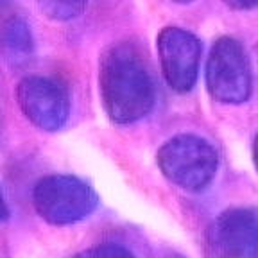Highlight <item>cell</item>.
Segmentation results:
<instances>
[{
  "instance_id": "1",
  "label": "cell",
  "mask_w": 258,
  "mask_h": 258,
  "mask_svg": "<svg viewBox=\"0 0 258 258\" xmlns=\"http://www.w3.org/2000/svg\"><path fill=\"white\" fill-rule=\"evenodd\" d=\"M99 92L104 111L115 124H133L154 106V83L142 50L131 41L106 48L99 63Z\"/></svg>"
},
{
  "instance_id": "2",
  "label": "cell",
  "mask_w": 258,
  "mask_h": 258,
  "mask_svg": "<svg viewBox=\"0 0 258 258\" xmlns=\"http://www.w3.org/2000/svg\"><path fill=\"white\" fill-rule=\"evenodd\" d=\"M38 215L54 226H69L90 217L99 205L95 190L70 174H48L32 190Z\"/></svg>"
},
{
  "instance_id": "3",
  "label": "cell",
  "mask_w": 258,
  "mask_h": 258,
  "mask_svg": "<svg viewBox=\"0 0 258 258\" xmlns=\"http://www.w3.org/2000/svg\"><path fill=\"white\" fill-rule=\"evenodd\" d=\"M156 161L170 183L188 192H199L217 172V153L205 138L177 135L161 145Z\"/></svg>"
},
{
  "instance_id": "4",
  "label": "cell",
  "mask_w": 258,
  "mask_h": 258,
  "mask_svg": "<svg viewBox=\"0 0 258 258\" xmlns=\"http://www.w3.org/2000/svg\"><path fill=\"white\" fill-rule=\"evenodd\" d=\"M251 67L240 41L219 38L210 50L206 63V86L215 101L240 104L251 95Z\"/></svg>"
},
{
  "instance_id": "5",
  "label": "cell",
  "mask_w": 258,
  "mask_h": 258,
  "mask_svg": "<svg viewBox=\"0 0 258 258\" xmlns=\"http://www.w3.org/2000/svg\"><path fill=\"white\" fill-rule=\"evenodd\" d=\"M16 101L22 113L41 131H59L70 117V95L57 79L25 76L16 85Z\"/></svg>"
},
{
  "instance_id": "6",
  "label": "cell",
  "mask_w": 258,
  "mask_h": 258,
  "mask_svg": "<svg viewBox=\"0 0 258 258\" xmlns=\"http://www.w3.org/2000/svg\"><path fill=\"white\" fill-rule=\"evenodd\" d=\"M206 258H258V212L235 208L219 215L206 235Z\"/></svg>"
},
{
  "instance_id": "7",
  "label": "cell",
  "mask_w": 258,
  "mask_h": 258,
  "mask_svg": "<svg viewBox=\"0 0 258 258\" xmlns=\"http://www.w3.org/2000/svg\"><path fill=\"white\" fill-rule=\"evenodd\" d=\"M158 56L167 85L177 93H186L198 81L201 41L181 27H165L158 34Z\"/></svg>"
},
{
  "instance_id": "8",
  "label": "cell",
  "mask_w": 258,
  "mask_h": 258,
  "mask_svg": "<svg viewBox=\"0 0 258 258\" xmlns=\"http://www.w3.org/2000/svg\"><path fill=\"white\" fill-rule=\"evenodd\" d=\"M36 41L32 27L22 15H9L0 22V54L11 67H25L34 57Z\"/></svg>"
},
{
  "instance_id": "9",
  "label": "cell",
  "mask_w": 258,
  "mask_h": 258,
  "mask_svg": "<svg viewBox=\"0 0 258 258\" xmlns=\"http://www.w3.org/2000/svg\"><path fill=\"white\" fill-rule=\"evenodd\" d=\"M88 0H38V8L54 22H70L83 15Z\"/></svg>"
},
{
  "instance_id": "10",
  "label": "cell",
  "mask_w": 258,
  "mask_h": 258,
  "mask_svg": "<svg viewBox=\"0 0 258 258\" xmlns=\"http://www.w3.org/2000/svg\"><path fill=\"white\" fill-rule=\"evenodd\" d=\"M72 258H135V254L129 249L117 244H102V246L90 247L74 254Z\"/></svg>"
},
{
  "instance_id": "11",
  "label": "cell",
  "mask_w": 258,
  "mask_h": 258,
  "mask_svg": "<svg viewBox=\"0 0 258 258\" xmlns=\"http://www.w3.org/2000/svg\"><path fill=\"white\" fill-rule=\"evenodd\" d=\"M226 4L235 9H253L258 8V0H226Z\"/></svg>"
},
{
  "instance_id": "12",
  "label": "cell",
  "mask_w": 258,
  "mask_h": 258,
  "mask_svg": "<svg viewBox=\"0 0 258 258\" xmlns=\"http://www.w3.org/2000/svg\"><path fill=\"white\" fill-rule=\"evenodd\" d=\"M9 219V206H8V201L4 198V192L0 188V222H4Z\"/></svg>"
},
{
  "instance_id": "13",
  "label": "cell",
  "mask_w": 258,
  "mask_h": 258,
  "mask_svg": "<svg viewBox=\"0 0 258 258\" xmlns=\"http://www.w3.org/2000/svg\"><path fill=\"white\" fill-rule=\"evenodd\" d=\"M253 158H254V165H256V169H258V135H256V138H254V145H253Z\"/></svg>"
},
{
  "instance_id": "14",
  "label": "cell",
  "mask_w": 258,
  "mask_h": 258,
  "mask_svg": "<svg viewBox=\"0 0 258 258\" xmlns=\"http://www.w3.org/2000/svg\"><path fill=\"white\" fill-rule=\"evenodd\" d=\"M174 2H179V4H188V2H192V0H174Z\"/></svg>"
}]
</instances>
